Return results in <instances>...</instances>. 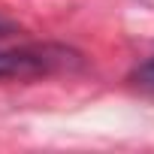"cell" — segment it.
Returning a JSON list of instances; mask_svg holds the SVG:
<instances>
[{"label":"cell","mask_w":154,"mask_h":154,"mask_svg":"<svg viewBox=\"0 0 154 154\" xmlns=\"http://www.w3.org/2000/svg\"><path fill=\"white\" fill-rule=\"evenodd\" d=\"M12 30V21H6V18H0V33H9Z\"/></svg>","instance_id":"3957f363"},{"label":"cell","mask_w":154,"mask_h":154,"mask_svg":"<svg viewBox=\"0 0 154 154\" xmlns=\"http://www.w3.org/2000/svg\"><path fill=\"white\" fill-rule=\"evenodd\" d=\"M133 82H136L142 91H154V54H151L145 63H139V66H136Z\"/></svg>","instance_id":"7a4b0ae2"},{"label":"cell","mask_w":154,"mask_h":154,"mask_svg":"<svg viewBox=\"0 0 154 154\" xmlns=\"http://www.w3.org/2000/svg\"><path fill=\"white\" fill-rule=\"evenodd\" d=\"M69 51L60 45H0V79L42 75L69 63Z\"/></svg>","instance_id":"6da1fadb"}]
</instances>
